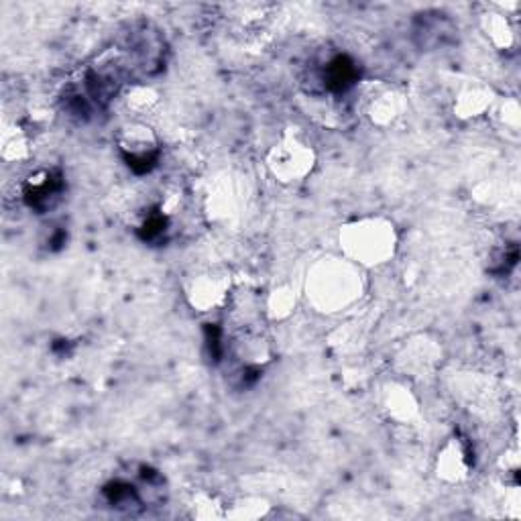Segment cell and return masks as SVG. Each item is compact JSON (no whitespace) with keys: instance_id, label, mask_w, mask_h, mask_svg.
Here are the masks:
<instances>
[{"instance_id":"cell-1","label":"cell","mask_w":521,"mask_h":521,"mask_svg":"<svg viewBox=\"0 0 521 521\" xmlns=\"http://www.w3.org/2000/svg\"><path fill=\"white\" fill-rule=\"evenodd\" d=\"M119 149L127 165L135 173H149L159 159V147L153 133L143 125L123 129L119 137Z\"/></svg>"},{"instance_id":"cell-2","label":"cell","mask_w":521,"mask_h":521,"mask_svg":"<svg viewBox=\"0 0 521 521\" xmlns=\"http://www.w3.org/2000/svg\"><path fill=\"white\" fill-rule=\"evenodd\" d=\"M66 190V182L60 171L47 169L31 176L25 184V202L37 212H45L57 204Z\"/></svg>"},{"instance_id":"cell-3","label":"cell","mask_w":521,"mask_h":521,"mask_svg":"<svg viewBox=\"0 0 521 521\" xmlns=\"http://www.w3.org/2000/svg\"><path fill=\"white\" fill-rule=\"evenodd\" d=\"M320 82L328 94H344L359 82V68L349 55L338 53L324 64Z\"/></svg>"},{"instance_id":"cell-4","label":"cell","mask_w":521,"mask_h":521,"mask_svg":"<svg viewBox=\"0 0 521 521\" xmlns=\"http://www.w3.org/2000/svg\"><path fill=\"white\" fill-rule=\"evenodd\" d=\"M165 230H167V216L163 212H151L141 224L139 235L143 241H157L165 235Z\"/></svg>"}]
</instances>
